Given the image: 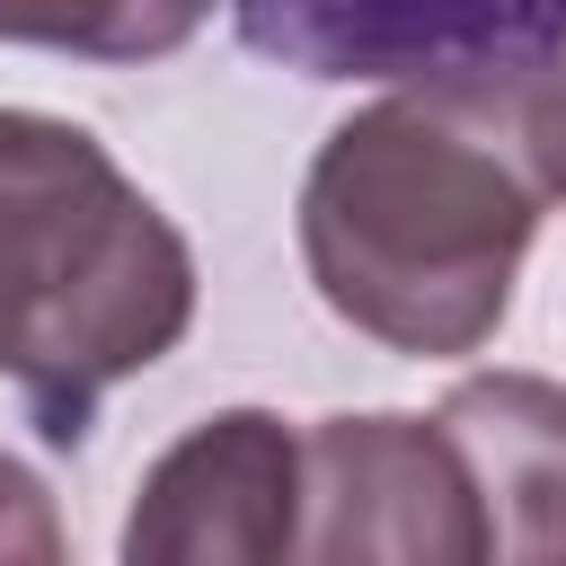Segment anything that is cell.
<instances>
[{"mask_svg": "<svg viewBox=\"0 0 566 566\" xmlns=\"http://www.w3.org/2000/svg\"><path fill=\"white\" fill-rule=\"evenodd\" d=\"M203 18L212 0H0V44H44L80 62H159Z\"/></svg>", "mask_w": 566, "mask_h": 566, "instance_id": "obj_7", "label": "cell"}, {"mask_svg": "<svg viewBox=\"0 0 566 566\" xmlns=\"http://www.w3.org/2000/svg\"><path fill=\"white\" fill-rule=\"evenodd\" d=\"M301 539V433L274 407H221L177 433L124 513L133 566H274Z\"/></svg>", "mask_w": 566, "mask_h": 566, "instance_id": "obj_5", "label": "cell"}, {"mask_svg": "<svg viewBox=\"0 0 566 566\" xmlns=\"http://www.w3.org/2000/svg\"><path fill=\"white\" fill-rule=\"evenodd\" d=\"M292 557L486 566V513L451 433L433 416H318L301 433Z\"/></svg>", "mask_w": 566, "mask_h": 566, "instance_id": "obj_3", "label": "cell"}, {"mask_svg": "<svg viewBox=\"0 0 566 566\" xmlns=\"http://www.w3.org/2000/svg\"><path fill=\"white\" fill-rule=\"evenodd\" d=\"M195 327L186 230L71 115L0 106V380L53 451Z\"/></svg>", "mask_w": 566, "mask_h": 566, "instance_id": "obj_2", "label": "cell"}, {"mask_svg": "<svg viewBox=\"0 0 566 566\" xmlns=\"http://www.w3.org/2000/svg\"><path fill=\"white\" fill-rule=\"evenodd\" d=\"M301 80H522L566 53V0H230Z\"/></svg>", "mask_w": 566, "mask_h": 566, "instance_id": "obj_4", "label": "cell"}, {"mask_svg": "<svg viewBox=\"0 0 566 566\" xmlns=\"http://www.w3.org/2000/svg\"><path fill=\"white\" fill-rule=\"evenodd\" d=\"M522 124H531V159L548 177V203H566V53L522 71Z\"/></svg>", "mask_w": 566, "mask_h": 566, "instance_id": "obj_9", "label": "cell"}, {"mask_svg": "<svg viewBox=\"0 0 566 566\" xmlns=\"http://www.w3.org/2000/svg\"><path fill=\"white\" fill-rule=\"evenodd\" d=\"M522 80H407L354 106L301 177V265L318 301L416 363L478 354L539 239Z\"/></svg>", "mask_w": 566, "mask_h": 566, "instance_id": "obj_1", "label": "cell"}, {"mask_svg": "<svg viewBox=\"0 0 566 566\" xmlns=\"http://www.w3.org/2000/svg\"><path fill=\"white\" fill-rule=\"evenodd\" d=\"M0 557H35V566L71 557V531H62L53 495H44V478L18 469L9 451H0Z\"/></svg>", "mask_w": 566, "mask_h": 566, "instance_id": "obj_8", "label": "cell"}, {"mask_svg": "<svg viewBox=\"0 0 566 566\" xmlns=\"http://www.w3.org/2000/svg\"><path fill=\"white\" fill-rule=\"evenodd\" d=\"M433 424L451 433L495 566H566V389L539 371H469Z\"/></svg>", "mask_w": 566, "mask_h": 566, "instance_id": "obj_6", "label": "cell"}]
</instances>
